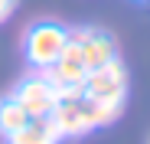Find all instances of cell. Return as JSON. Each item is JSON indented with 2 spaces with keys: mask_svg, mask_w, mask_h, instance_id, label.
<instances>
[{
  "mask_svg": "<svg viewBox=\"0 0 150 144\" xmlns=\"http://www.w3.org/2000/svg\"><path fill=\"white\" fill-rule=\"evenodd\" d=\"M49 121H52V128H56L59 138H79V134L91 131L88 121H85V111H82L79 95H75V98H59L56 108L49 111Z\"/></svg>",
  "mask_w": 150,
  "mask_h": 144,
  "instance_id": "cell-6",
  "label": "cell"
},
{
  "mask_svg": "<svg viewBox=\"0 0 150 144\" xmlns=\"http://www.w3.org/2000/svg\"><path fill=\"white\" fill-rule=\"evenodd\" d=\"M69 39L79 43L82 62H85L88 72L98 69V66H105V62H111V59H117V43L108 33H101V30H85V26L82 30H69Z\"/></svg>",
  "mask_w": 150,
  "mask_h": 144,
  "instance_id": "cell-4",
  "label": "cell"
},
{
  "mask_svg": "<svg viewBox=\"0 0 150 144\" xmlns=\"http://www.w3.org/2000/svg\"><path fill=\"white\" fill-rule=\"evenodd\" d=\"M26 121H30V115H26V108H23L13 95L0 98V134L4 138H10L13 131H20Z\"/></svg>",
  "mask_w": 150,
  "mask_h": 144,
  "instance_id": "cell-9",
  "label": "cell"
},
{
  "mask_svg": "<svg viewBox=\"0 0 150 144\" xmlns=\"http://www.w3.org/2000/svg\"><path fill=\"white\" fill-rule=\"evenodd\" d=\"M7 141L10 144H59L62 138L56 134V128H52L49 118H30V121L20 131H13Z\"/></svg>",
  "mask_w": 150,
  "mask_h": 144,
  "instance_id": "cell-7",
  "label": "cell"
},
{
  "mask_svg": "<svg viewBox=\"0 0 150 144\" xmlns=\"http://www.w3.org/2000/svg\"><path fill=\"white\" fill-rule=\"evenodd\" d=\"M13 98L26 108L30 118H49V111H52L56 102H59V92H56V85L39 72V76H30V79H23V82L16 85Z\"/></svg>",
  "mask_w": 150,
  "mask_h": 144,
  "instance_id": "cell-3",
  "label": "cell"
},
{
  "mask_svg": "<svg viewBox=\"0 0 150 144\" xmlns=\"http://www.w3.org/2000/svg\"><path fill=\"white\" fill-rule=\"evenodd\" d=\"M85 95L121 108L124 98H127V69H124V62L121 59H111L105 66L91 69L88 79H85Z\"/></svg>",
  "mask_w": 150,
  "mask_h": 144,
  "instance_id": "cell-2",
  "label": "cell"
},
{
  "mask_svg": "<svg viewBox=\"0 0 150 144\" xmlns=\"http://www.w3.org/2000/svg\"><path fill=\"white\" fill-rule=\"evenodd\" d=\"M13 7H16V0H0V23H7L13 16Z\"/></svg>",
  "mask_w": 150,
  "mask_h": 144,
  "instance_id": "cell-10",
  "label": "cell"
},
{
  "mask_svg": "<svg viewBox=\"0 0 150 144\" xmlns=\"http://www.w3.org/2000/svg\"><path fill=\"white\" fill-rule=\"evenodd\" d=\"M65 39H69V30L62 26V23H36V26L26 30V36H23V56L30 59V66H36L39 72L49 69L65 49Z\"/></svg>",
  "mask_w": 150,
  "mask_h": 144,
  "instance_id": "cell-1",
  "label": "cell"
},
{
  "mask_svg": "<svg viewBox=\"0 0 150 144\" xmlns=\"http://www.w3.org/2000/svg\"><path fill=\"white\" fill-rule=\"evenodd\" d=\"M79 102H82V111H85V121H88V128H105V125H111L114 118L121 115V108L117 105H108V102H98V98H91V95H79Z\"/></svg>",
  "mask_w": 150,
  "mask_h": 144,
  "instance_id": "cell-8",
  "label": "cell"
},
{
  "mask_svg": "<svg viewBox=\"0 0 150 144\" xmlns=\"http://www.w3.org/2000/svg\"><path fill=\"white\" fill-rule=\"evenodd\" d=\"M42 76L56 85L59 98H75V95L85 92V79H88V69L82 59H65L59 56L49 69H42Z\"/></svg>",
  "mask_w": 150,
  "mask_h": 144,
  "instance_id": "cell-5",
  "label": "cell"
}]
</instances>
